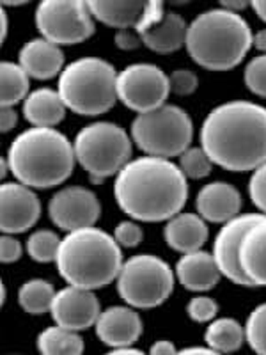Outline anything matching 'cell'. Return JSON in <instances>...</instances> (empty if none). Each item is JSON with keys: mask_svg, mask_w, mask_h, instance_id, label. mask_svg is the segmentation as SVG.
Segmentation results:
<instances>
[{"mask_svg": "<svg viewBox=\"0 0 266 355\" xmlns=\"http://www.w3.org/2000/svg\"><path fill=\"white\" fill-rule=\"evenodd\" d=\"M103 355H150V354H145V352L139 350V348H112L110 352H107V354Z\"/></svg>", "mask_w": 266, "mask_h": 355, "instance_id": "45", "label": "cell"}, {"mask_svg": "<svg viewBox=\"0 0 266 355\" xmlns=\"http://www.w3.org/2000/svg\"><path fill=\"white\" fill-rule=\"evenodd\" d=\"M117 73L101 57H80L62 69L57 91L71 112L85 117L101 116L119 101Z\"/></svg>", "mask_w": 266, "mask_h": 355, "instance_id": "6", "label": "cell"}, {"mask_svg": "<svg viewBox=\"0 0 266 355\" xmlns=\"http://www.w3.org/2000/svg\"><path fill=\"white\" fill-rule=\"evenodd\" d=\"M41 37L57 46L84 43L96 31V20L84 0H44L36 9Z\"/></svg>", "mask_w": 266, "mask_h": 355, "instance_id": "10", "label": "cell"}, {"mask_svg": "<svg viewBox=\"0 0 266 355\" xmlns=\"http://www.w3.org/2000/svg\"><path fill=\"white\" fill-rule=\"evenodd\" d=\"M249 196L259 214L266 215V162L252 173L249 180Z\"/></svg>", "mask_w": 266, "mask_h": 355, "instance_id": "36", "label": "cell"}, {"mask_svg": "<svg viewBox=\"0 0 266 355\" xmlns=\"http://www.w3.org/2000/svg\"><path fill=\"white\" fill-rule=\"evenodd\" d=\"M48 217L66 233L93 227L101 217L100 199L87 187H62L50 199Z\"/></svg>", "mask_w": 266, "mask_h": 355, "instance_id": "12", "label": "cell"}, {"mask_svg": "<svg viewBox=\"0 0 266 355\" xmlns=\"http://www.w3.org/2000/svg\"><path fill=\"white\" fill-rule=\"evenodd\" d=\"M170 93L176 96H190L199 87V77L192 69L177 68L169 75Z\"/></svg>", "mask_w": 266, "mask_h": 355, "instance_id": "34", "label": "cell"}, {"mask_svg": "<svg viewBox=\"0 0 266 355\" xmlns=\"http://www.w3.org/2000/svg\"><path fill=\"white\" fill-rule=\"evenodd\" d=\"M28 77L25 69L18 62L4 61L0 64V105L17 107L20 101L30 94L28 91Z\"/></svg>", "mask_w": 266, "mask_h": 355, "instance_id": "27", "label": "cell"}, {"mask_svg": "<svg viewBox=\"0 0 266 355\" xmlns=\"http://www.w3.org/2000/svg\"><path fill=\"white\" fill-rule=\"evenodd\" d=\"M89 9L96 21L125 31L137 28L148 2L142 0H89Z\"/></svg>", "mask_w": 266, "mask_h": 355, "instance_id": "24", "label": "cell"}, {"mask_svg": "<svg viewBox=\"0 0 266 355\" xmlns=\"http://www.w3.org/2000/svg\"><path fill=\"white\" fill-rule=\"evenodd\" d=\"M220 8L227 9L231 12H236V15H242V11L250 8V4L249 2H243V0H222Z\"/></svg>", "mask_w": 266, "mask_h": 355, "instance_id": "41", "label": "cell"}, {"mask_svg": "<svg viewBox=\"0 0 266 355\" xmlns=\"http://www.w3.org/2000/svg\"><path fill=\"white\" fill-rule=\"evenodd\" d=\"M206 347L222 355L234 354L247 343L245 327L234 318H215L204 332Z\"/></svg>", "mask_w": 266, "mask_h": 355, "instance_id": "25", "label": "cell"}, {"mask_svg": "<svg viewBox=\"0 0 266 355\" xmlns=\"http://www.w3.org/2000/svg\"><path fill=\"white\" fill-rule=\"evenodd\" d=\"M6 160L18 183L41 190L62 185L77 164L73 142L64 133L34 126L17 135Z\"/></svg>", "mask_w": 266, "mask_h": 355, "instance_id": "3", "label": "cell"}, {"mask_svg": "<svg viewBox=\"0 0 266 355\" xmlns=\"http://www.w3.org/2000/svg\"><path fill=\"white\" fill-rule=\"evenodd\" d=\"M114 239L121 247L133 249V247L141 245V242L144 240V231L137 220L128 218V220H121L117 224L114 230Z\"/></svg>", "mask_w": 266, "mask_h": 355, "instance_id": "35", "label": "cell"}, {"mask_svg": "<svg viewBox=\"0 0 266 355\" xmlns=\"http://www.w3.org/2000/svg\"><path fill=\"white\" fill-rule=\"evenodd\" d=\"M243 80L250 93L266 98V53L250 59L243 71Z\"/></svg>", "mask_w": 266, "mask_h": 355, "instance_id": "32", "label": "cell"}, {"mask_svg": "<svg viewBox=\"0 0 266 355\" xmlns=\"http://www.w3.org/2000/svg\"><path fill=\"white\" fill-rule=\"evenodd\" d=\"M132 135L123 126L110 121H96L84 126L73 141L77 164L91 182H105L117 176L132 160Z\"/></svg>", "mask_w": 266, "mask_h": 355, "instance_id": "7", "label": "cell"}, {"mask_svg": "<svg viewBox=\"0 0 266 355\" xmlns=\"http://www.w3.org/2000/svg\"><path fill=\"white\" fill-rule=\"evenodd\" d=\"M243 199L240 190L227 182H211L199 190L195 210L206 222L226 224L242 215Z\"/></svg>", "mask_w": 266, "mask_h": 355, "instance_id": "17", "label": "cell"}, {"mask_svg": "<svg viewBox=\"0 0 266 355\" xmlns=\"http://www.w3.org/2000/svg\"><path fill=\"white\" fill-rule=\"evenodd\" d=\"M169 75L151 62H135L117 73V100L137 114L151 112L167 103Z\"/></svg>", "mask_w": 266, "mask_h": 355, "instance_id": "11", "label": "cell"}, {"mask_svg": "<svg viewBox=\"0 0 266 355\" xmlns=\"http://www.w3.org/2000/svg\"><path fill=\"white\" fill-rule=\"evenodd\" d=\"M177 166L188 180H202V178L210 176L215 164L201 146H190L188 150L179 157Z\"/></svg>", "mask_w": 266, "mask_h": 355, "instance_id": "30", "label": "cell"}, {"mask_svg": "<svg viewBox=\"0 0 266 355\" xmlns=\"http://www.w3.org/2000/svg\"><path fill=\"white\" fill-rule=\"evenodd\" d=\"M18 64L30 78L50 80L61 75L64 66V52L61 46L50 43L44 37H34L21 46L18 53Z\"/></svg>", "mask_w": 266, "mask_h": 355, "instance_id": "18", "label": "cell"}, {"mask_svg": "<svg viewBox=\"0 0 266 355\" xmlns=\"http://www.w3.org/2000/svg\"><path fill=\"white\" fill-rule=\"evenodd\" d=\"M55 295V288L46 279H28L18 290V304L28 315L39 316L50 313Z\"/></svg>", "mask_w": 266, "mask_h": 355, "instance_id": "28", "label": "cell"}, {"mask_svg": "<svg viewBox=\"0 0 266 355\" xmlns=\"http://www.w3.org/2000/svg\"><path fill=\"white\" fill-rule=\"evenodd\" d=\"M66 105L57 89L39 87L30 91L24 101L21 114L34 128H55L66 116Z\"/></svg>", "mask_w": 266, "mask_h": 355, "instance_id": "21", "label": "cell"}, {"mask_svg": "<svg viewBox=\"0 0 266 355\" xmlns=\"http://www.w3.org/2000/svg\"><path fill=\"white\" fill-rule=\"evenodd\" d=\"M121 249L114 234L96 226L84 227L66 233L55 266L68 286L100 290L117 281L125 263Z\"/></svg>", "mask_w": 266, "mask_h": 355, "instance_id": "4", "label": "cell"}, {"mask_svg": "<svg viewBox=\"0 0 266 355\" xmlns=\"http://www.w3.org/2000/svg\"><path fill=\"white\" fill-rule=\"evenodd\" d=\"M250 8L254 9L256 15L266 24V0H254V2H250Z\"/></svg>", "mask_w": 266, "mask_h": 355, "instance_id": "46", "label": "cell"}, {"mask_svg": "<svg viewBox=\"0 0 266 355\" xmlns=\"http://www.w3.org/2000/svg\"><path fill=\"white\" fill-rule=\"evenodd\" d=\"M117 206L137 222H163L181 214L188 199V178L167 158L139 157L114 182Z\"/></svg>", "mask_w": 266, "mask_h": 355, "instance_id": "2", "label": "cell"}, {"mask_svg": "<svg viewBox=\"0 0 266 355\" xmlns=\"http://www.w3.org/2000/svg\"><path fill=\"white\" fill-rule=\"evenodd\" d=\"M41 217V201L34 189L6 182L0 189V227L4 234L25 233Z\"/></svg>", "mask_w": 266, "mask_h": 355, "instance_id": "15", "label": "cell"}, {"mask_svg": "<svg viewBox=\"0 0 266 355\" xmlns=\"http://www.w3.org/2000/svg\"><path fill=\"white\" fill-rule=\"evenodd\" d=\"M201 148L222 169L254 173L266 162V107L231 100L211 109L201 126Z\"/></svg>", "mask_w": 266, "mask_h": 355, "instance_id": "1", "label": "cell"}, {"mask_svg": "<svg viewBox=\"0 0 266 355\" xmlns=\"http://www.w3.org/2000/svg\"><path fill=\"white\" fill-rule=\"evenodd\" d=\"M263 217V214H242L233 220L222 224L220 231L215 236L213 258L222 277L229 279L236 286L254 288L240 265V247L247 231Z\"/></svg>", "mask_w": 266, "mask_h": 355, "instance_id": "13", "label": "cell"}, {"mask_svg": "<svg viewBox=\"0 0 266 355\" xmlns=\"http://www.w3.org/2000/svg\"><path fill=\"white\" fill-rule=\"evenodd\" d=\"M240 265L252 286L266 288V215L247 231L240 247Z\"/></svg>", "mask_w": 266, "mask_h": 355, "instance_id": "22", "label": "cell"}, {"mask_svg": "<svg viewBox=\"0 0 266 355\" xmlns=\"http://www.w3.org/2000/svg\"><path fill=\"white\" fill-rule=\"evenodd\" d=\"M24 254V247L15 234H2L0 239V261L6 265L18 261Z\"/></svg>", "mask_w": 266, "mask_h": 355, "instance_id": "37", "label": "cell"}, {"mask_svg": "<svg viewBox=\"0 0 266 355\" xmlns=\"http://www.w3.org/2000/svg\"><path fill=\"white\" fill-rule=\"evenodd\" d=\"M176 274L166 259L154 254H135L126 259L117 275V293L133 309H154L169 299Z\"/></svg>", "mask_w": 266, "mask_h": 355, "instance_id": "9", "label": "cell"}, {"mask_svg": "<svg viewBox=\"0 0 266 355\" xmlns=\"http://www.w3.org/2000/svg\"><path fill=\"white\" fill-rule=\"evenodd\" d=\"M252 31L242 15L224 8L202 11L188 24L186 52L210 71H227L242 64L252 49Z\"/></svg>", "mask_w": 266, "mask_h": 355, "instance_id": "5", "label": "cell"}, {"mask_svg": "<svg viewBox=\"0 0 266 355\" xmlns=\"http://www.w3.org/2000/svg\"><path fill=\"white\" fill-rule=\"evenodd\" d=\"M61 240V236L52 230L34 231L27 240L28 256L37 263H55Z\"/></svg>", "mask_w": 266, "mask_h": 355, "instance_id": "29", "label": "cell"}, {"mask_svg": "<svg viewBox=\"0 0 266 355\" xmlns=\"http://www.w3.org/2000/svg\"><path fill=\"white\" fill-rule=\"evenodd\" d=\"M37 350L41 355H82L84 339L78 332L53 325L39 332Z\"/></svg>", "mask_w": 266, "mask_h": 355, "instance_id": "26", "label": "cell"}, {"mask_svg": "<svg viewBox=\"0 0 266 355\" xmlns=\"http://www.w3.org/2000/svg\"><path fill=\"white\" fill-rule=\"evenodd\" d=\"M8 355H20V354H8Z\"/></svg>", "mask_w": 266, "mask_h": 355, "instance_id": "47", "label": "cell"}, {"mask_svg": "<svg viewBox=\"0 0 266 355\" xmlns=\"http://www.w3.org/2000/svg\"><path fill=\"white\" fill-rule=\"evenodd\" d=\"M50 315L59 327L80 332L96 325L101 306L94 291L66 286L57 291Z\"/></svg>", "mask_w": 266, "mask_h": 355, "instance_id": "14", "label": "cell"}, {"mask_svg": "<svg viewBox=\"0 0 266 355\" xmlns=\"http://www.w3.org/2000/svg\"><path fill=\"white\" fill-rule=\"evenodd\" d=\"M176 279L185 290L194 293L210 291L220 283V270L215 263L213 254L206 250H195L190 254H183L177 259L174 268Z\"/></svg>", "mask_w": 266, "mask_h": 355, "instance_id": "19", "label": "cell"}, {"mask_svg": "<svg viewBox=\"0 0 266 355\" xmlns=\"http://www.w3.org/2000/svg\"><path fill=\"white\" fill-rule=\"evenodd\" d=\"M114 44L119 50L130 52V50H137L141 46L142 37L135 28H125V31H117L114 36Z\"/></svg>", "mask_w": 266, "mask_h": 355, "instance_id": "38", "label": "cell"}, {"mask_svg": "<svg viewBox=\"0 0 266 355\" xmlns=\"http://www.w3.org/2000/svg\"><path fill=\"white\" fill-rule=\"evenodd\" d=\"M252 46L261 53H266V28H261L252 36Z\"/></svg>", "mask_w": 266, "mask_h": 355, "instance_id": "43", "label": "cell"}, {"mask_svg": "<svg viewBox=\"0 0 266 355\" xmlns=\"http://www.w3.org/2000/svg\"><path fill=\"white\" fill-rule=\"evenodd\" d=\"M245 339L254 354L266 355V302L254 307L247 318Z\"/></svg>", "mask_w": 266, "mask_h": 355, "instance_id": "31", "label": "cell"}, {"mask_svg": "<svg viewBox=\"0 0 266 355\" xmlns=\"http://www.w3.org/2000/svg\"><path fill=\"white\" fill-rule=\"evenodd\" d=\"M144 323L137 309L130 306H110L101 311L94 331L101 343L110 348H130L137 343Z\"/></svg>", "mask_w": 266, "mask_h": 355, "instance_id": "16", "label": "cell"}, {"mask_svg": "<svg viewBox=\"0 0 266 355\" xmlns=\"http://www.w3.org/2000/svg\"><path fill=\"white\" fill-rule=\"evenodd\" d=\"M148 354L150 355H176L177 348L172 341H169V339H158V341H154V343L151 345V348Z\"/></svg>", "mask_w": 266, "mask_h": 355, "instance_id": "40", "label": "cell"}, {"mask_svg": "<svg viewBox=\"0 0 266 355\" xmlns=\"http://www.w3.org/2000/svg\"><path fill=\"white\" fill-rule=\"evenodd\" d=\"M9 31V18L8 11L4 8H0V41H6Z\"/></svg>", "mask_w": 266, "mask_h": 355, "instance_id": "44", "label": "cell"}, {"mask_svg": "<svg viewBox=\"0 0 266 355\" xmlns=\"http://www.w3.org/2000/svg\"><path fill=\"white\" fill-rule=\"evenodd\" d=\"M18 123V114L15 107H2L0 109V132L9 133Z\"/></svg>", "mask_w": 266, "mask_h": 355, "instance_id": "39", "label": "cell"}, {"mask_svg": "<svg viewBox=\"0 0 266 355\" xmlns=\"http://www.w3.org/2000/svg\"><path fill=\"white\" fill-rule=\"evenodd\" d=\"M186 315L195 323H211L218 315V304L208 295H195L186 304Z\"/></svg>", "mask_w": 266, "mask_h": 355, "instance_id": "33", "label": "cell"}, {"mask_svg": "<svg viewBox=\"0 0 266 355\" xmlns=\"http://www.w3.org/2000/svg\"><path fill=\"white\" fill-rule=\"evenodd\" d=\"M176 355H222V354L211 350L210 347H188V348H183V350H177Z\"/></svg>", "mask_w": 266, "mask_h": 355, "instance_id": "42", "label": "cell"}, {"mask_svg": "<svg viewBox=\"0 0 266 355\" xmlns=\"http://www.w3.org/2000/svg\"><path fill=\"white\" fill-rule=\"evenodd\" d=\"M210 230L204 218L199 214L181 211L176 217L166 222L163 227V239L167 245L179 254H190L195 250H202L208 242Z\"/></svg>", "mask_w": 266, "mask_h": 355, "instance_id": "20", "label": "cell"}, {"mask_svg": "<svg viewBox=\"0 0 266 355\" xmlns=\"http://www.w3.org/2000/svg\"><path fill=\"white\" fill-rule=\"evenodd\" d=\"M188 24L176 11H166L163 18L141 34L142 44L157 53H172L186 44Z\"/></svg>", "mask_w": 266, "mask_h": 355, "instance_id": "23", "label": "cell"}, {"mask_svg": "<svg viewBox=\"0 0 266 355\" xmlns=\"http://www.w3.org/2000/svg\"><path fill=\"white\" fill-rule=\"evenodd\" d=\"M132 141L148 157L172 160L181 157L194 139V121L183 107L166 103L145 114H137L130 128Z\"/></svg>", "mask_w": 266, "mask_h": 355, "instance_id": "8", "label": "cell"}]
</instances>
